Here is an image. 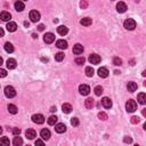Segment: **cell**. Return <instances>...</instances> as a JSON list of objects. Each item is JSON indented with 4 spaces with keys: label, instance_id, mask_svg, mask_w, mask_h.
Returning a JSON list of instances; mask_svg holds the SVG:
<instances>
[{
    "label": "cell",
    "instance_id": "52a82bcc",
    "mask_svg": "<svg viewBox=\"0 0 146 146\" xmlns=\"http://www.w3.org/2000/svg\"><path fill=\"white\" fill-rule=\"evenodd\" d=\"M44 41L46 42V44H53V42L55 41V36L53 33H50V32L46 33L44 36Z\"/></svg>",
    "mask_w": 146,
    "mask_h": 146
},
{
    "label": "cell",
    "instance_id": "d4e9b609",
    "mask_svg": "<svg viewBox=\"0 0 146 146\" xmlns=\"http://www.w3.org/2000/svg\"><path fill=\"white\" fill-rule=\"evenodd\" d=\"M13 145L14 146H22L23 145V139L20 136H16L13 140Z\"/></svg>",
    "mask_w": 146,
    "mask_h": 146
},
{
    "label": "cell",
    "instance_id": "e575fe53",
    "mask_svg": "<svg viewBox=\"0 0 146 146\" xmlns=\"http://www.w3.org/2000/svg\"><path fill=\"white\" fill-rule=\"evenodd\" d=\"M113 64L115 65V66H120V65H122V61H121V58H119V57H114V58H113Z\"/></svg>",
    "mask_w": 146,
    "mask_h": 146
},
{
    "label": "cell",
    "instance_id": "7402d4cb",
    "mask_svg": "<svg viewBox=\"0 0 146 146\" xmlns=\"http://www.w3.org/2000/svg\"><path fill=\"white\" fill-rule=\"evenodd\" d=\"M137 99H138V102H139V104L145 105L146 104V94L145 92H140V94L138 95Z\"/></svg>",
    "mask_w": 146,
    "mask_h": 146
},
{
    "label": "cell",
    "instance_id": "d590c367",
    "mask_svg": "<svg viewBox=\"0 0 146 146\" xmlns=\"http://www.w3.org/2000/svg\"><path fill=\"white\" fill-rule=\"evenodd\" d=\"M98 118H99L100 120L105 121V120H107V114H106L105 112H99L98 113Z\"/></svg>",
    "mask_w": 146,
    "mask_h": 146
},
{
    "label": "cell",
    "instance_id": "f6af8a7d",
    "mask_svg": "<svg viewBox=\"0 0 146 146\" xmlns=\"http://www.w3.org/2000/svg\"><path fill=\"white\" fill-rule=\"evenodd\" d=\"M38 30H39V31H44V30H45V25H44V24H40V25L38 26Z\"/></svg>",
    "mask_w": 146,
    "mask_h": 146
},
{
    "label": "cell",
    "instance_id": "bcb514c9",
    "mask_svg": "<svg viewBox=\"0 0 146 146\" xmlns=\"http://www.w3.org/2000/svg\"><path fill=\"white\" fill-rule=\"evenodd\" d=\"M50 111H51V112H56V106H53V107L50 108Z\"/></svg>",
    "mask_w": 146,
    "mask_h": 146
},
{
    "label": "cell",
    "instance_id": "ba28073f",
    "mask_svg": "<svg viewBox=\"0 0 146 146\" xmlns=\"http://www.w3.org/2000/svg\"><path fill=\"white\" fill-rule=\"evenodd\" d=\"M79 91H80L81 95L87 96V95H89V92H90V88H89V86H87V84H81V86L79 87Z\"/></svg>",
    "mask_w": 146,
    "mask_h": 146
},
{
    "label": "cell",
    "instance_id": "4316f807",
    "mask_svg": "<svg viewBox=\"0 0 146 146\" xmlns=\"http://www.w3.org/2000/svg\"><path fill=\"white\" fill-rule=\"evenodd\" d=\"M48 124L49 126H55L56 124V122H57V116H55V115H51V116H49L48 118Z\"/></svg>",
    "mask_w": 146,
    "mask_h": 146
},
{
    "label": "cell",
    "instance_id": "cb8c5ba5",
    "mask_svg": "<svg viewBox=\"0 0 146 146\" xmlns=\"http://www.w3.org/2000/svg\"><path fill=\"white\" fill-rule=\"evenodd\" d=\"M127 88H128V91H130V92L136 91V90H137V83H136V82H128Z\"/></svg>",
    "mask_w": 146,
    "mask_h": 146
},
{
    "label": "cell",
    "instance_id": "f5cc1de1",
    "mask_svg": "<svg viewBox=\"0 0 146 146\" xmlns=\"http://www.w3.org/2000/svg\"><path fill=\"white\" fill-rule=\"evenodd\" d=\"M135 146H139V145H135Z\"/></svg>",
    "mask_w": 146,
    "mask_h": 146
},
{
    "label": "cell",
    "instance_id": "7bdbcfd3",
    "mask_svg": "<svg viewBox=\"0 0 146 146\" xmlns=\"http://www.w3.org/2000/svg\"><path fill=\"white\" fill-rule=\"evenodd\" d=\"M7 75V72H6V70H4V68H1V70H0V76H1V78H5V76Z\"/></svg>",
    "mask_w": 146,
    "mask_h": 146
},
{
    "label": "cell",
    "instance_id": "74e56055",
    "mask_svg": "<svg viewBox=\"0 0 146 146\" xmlns=\"http://www.w3.org/2000/svg\"><path fill=\"white\" fill-rule=\"evenodd\" d=\"M84 62H86V59H84L83 57H78V58H75V63H76L78 65H82Z\"/></svg>",
    "mask_w": 146,
    "mask_h": 146
},
{
    "label": "cell",
    "instance_id": "f35d334b",
    "mask_svg": "<svg viewBox=\"0 0 146 146\" xmlns=\"http://www.w3.org/2000/svg\"><path fill=\"white\" fill-rule=\"evenodd\" d=\"M139 118L138 116H132L131 118V123H134V124H136V123H139Z\"/></svg>",
    "mask_w": 146,
    "mask_h": 146
},
{
    "label": "cell",
    "instance_id": "ffe728a7",
    "mask_svg": "<svg viewBox=\"0 0 146 146\" xmlns=\"http://www.w3.org/2000/svg\"><path fill=\"white\" fill-rule=\"evenodd\" d=\"M57 32H58V34H61V36H66L68 32V29L64 25H61L57 28Z\"/></svg>",
    "mask_w": 146,
    "mask_h": 146
},
{
    "label": "cell",
    "instance_id": "7c38bea8",
    "mask_svg": "<svg viewBox=\"0 0 146 146\" xmlns=\"http://www.w3.org/2000/svg\"><path fill=\"white\" fill-rule=\"evenodd\" d=\"M98 75L100 78H107L108 76V70L106 67H99L98 68Z\"/></svg>",
    "mask_w": 146,
    "mask_h": 146
},
{
    "label": "cell",
    "instance_id": "8fae6325",
    "mask_svg": "<svg viewBox=\"0 0 146 146\" xmlns=\"http://www.w3.org/2000/svg\"><path fill=\"white\" fill-rule=\"evenodd\" d=\"M102 105L104 106L105 108H111L112 107V100H111L108 97H104L102 99Z\"/></svg>",
    "mask_w": 146,
    "mask_h": 146
},
{
    "label": "cell",
    "instance_id": "4dcf8cb0",
    "mask_svg": "<svg viewBox=\"0 0 146 146\" xmlns=\"http://www.w3.org/2000/svg\"><path fill=\"white\" fill-rule=\"evenodd\" d=\"M8 111H9V113H12V114H16L17 113V107L14 104H9L8 105Z\"/></svg>",
    "mask_w": 146,
    "mask_h": 146
},
{
    "label": "cell",
    "instance_id": "d6a6232c",
    "mask_svg": "<svg viewBox=\"0 0 146 146\" xmlns=\"http://www.w3.org/2000/svg\"><path fill=\"white\" fill-rule=\"evenodd\" d=\"M94 91H95V95H96V96H100V95L103 94V88L100 86H97L96 88L94 89Z\"/></svg>",
    "mask_w": 146,
    "mask_h": 146
},
{
    "label": "cell",
    "instance_id": "db71d44e",
    "mask_svg": "<svg viewBox=\"0 0 146 146\" xmlns=\"http://www.w3.org/2000/svg\"><path fill=\"white\" fill-rule=\"evenodd\" d=\"M28 146H30V145H28Z\"/></svg>",
    "mask_w": 146,
    "mask_h": 146
},
{
    "label": "cell",
    "instance_id": "c3c4849f",
    "mask_svg": "<svg viewBox=\"0 0 146 146\" xmlns=\"http://www.w3.org/2000/svg\"><path fill=\"white\" fill-rule=\"evenodd\" d=\"M0 34H1V37H4V34H5V32H4V30H2V29L0 30Z\"/></svg>",
    "mask_w": 146,
    "mask_h": 146
},
{
    "label": "cell",
    "instance_id": "6da1fadb",
    "mask_svg": "<svg viewBox=\"0 0 146 146\" xmlns=\"http://www.w3.org/2000/svg\"><path fill=\"white\" fill-rule=\"evenodd\" d=\"M126 110H127V112H129V113L135 112V111L137 110V103L132 99H129L126 104Z\"/></svg>",
    "mask_w": 146,
    "mask_h": 146
},
{
    "label": "cell",
    "instance_id": "2e32d148",
    "mask_svg": "<svg viewBox=\"0 0 146 146\" xmlns=\"http://www.w3.org/2000/svg\"><path fill=\"white\" fill-rule=\"evenodd\" d=\"M82 51H83V47H82V45H80V44L74 45V47H73V53L74 54L80 55V54H82Z\"/></svg>",
    "mask_w": 146,
    "mask_h": 146
},
{
    "label": "cell",
    "instance_id": "b9f144b4",
    "mask_svg": "<svg viewBox=\"0 0 146 146\" xmlns=\"http://www.w3.org/2000/svg\"><path fill=\"white\" fill-rule=\"evenodd\" d=\"M36 146H45V144L41 139H37L36 140Z\"/></svg>",
    "mask_w": 146,
    "mask_h": 146
},
{
    "label": "cell",
    "instance_id": "ee69618b",
    "mask_svg": "<svg viewBox=\"0 0 146 146\" xmlns=\"http://www.w3.org/2000/svg\"><path fill=\"white\" fill-rule=\"evenodd\" d=\"M80 6H81V8H87L88 4H87L86 1H81V2H80Z\"/></svg>",
    "mask_w": 146,
    "mask_h": 146
},
{
    "label": "cell",
    "instance_id": "1f68e13d",
    "mask_svg": "<svg viewBox=\"0 0 146 146\" xmlns=\"http://www.w3.org/2000/svg\"><path fill=\"white\" fill-rule=\"evenodd\" d=\"M86 75L87 76H92L94 75V68L91 66H87L86 67Z\"/></svg>",
    "mask_w": 146,
    "mask_h": 146
},
{
    "label": "cell",
    "instance_id": "8992f818",
    "mask_svg": "<svg viewBox=\"0 0 146 146\" xmlns=\"http://www.w3.org/2000/svg\"><path fill=\"white\" fill-rule=\"evenodd\" d=\"M89 62L91 63V64H94V65L99 64L100 63V56L99 55H97V54H91L89 56Z\"/></svg>",
    "mask_w": 146,
    "mask_h": 146
},
{
    "label": "cell",
    "instance_id": "8d00e7d4",
    "mask_svg": "<svg viewBox=\"0 0 146 146\" xmlns=\"http://www.w3.org/2000/svg\"><path fill=\"white\" fill-rule=\"evenodd\" d=\"M79 123H80V122H79V119L78 118H72V119H71V124H72L73 127L79 126Z\"/></svg>",
    "mask_w": 146,
    "mask_h": 146
},
{
    "label": "cell",
    "instance_id": "9c48e42d",
    "mask_svg": "<svg viewBox=\"0 0 146 146\" xmlns=\"http://www.w3.org/2000/svg\"><path fill=\"white\" fill-rule=\"evenodd\" d=\"M55 130H56V132H58V134H63V132L66 131V126L64 123H57L55 126Z\"/></svg>",
    "mask_w": 146,
    "mask_h": 146
},
{
    "label": "cell",
    "instance_id": "7dc6e473",
    "mask_svg": "<svg viewBox=\"0 0 146 146\" xmlns=\"http://www.w3.org/2000/svg\"><path fill=\"white\" fill-rule=\"evenodd\" d=\"M142 113H143V115L144 116H146V108H144V110L142 111Z\"/></svg>",
    "mask_w": 146,
    "mask_h": 146
},
{
    "label": "cell",
    "instance_id": "4fadbf2b",
    "mask_svg": "<svg viewBox=\"0 0 146 146\" xmlns=\"http://www.w3.org/2000/svg\"><path fill=\"white\" fill-rule=\"evenodd\" d=\"M25 136H26V138H29V139H34V138L37 137V132L34 131L33 129H28L25 131Z\"/></svg>",
    "mask_w": 146,
    "mask_h": 146
},
{
    "label": "cell",
    "instance_id": "484cf974",
    "mask_svg": "<svg viewBox=\"0 0 146 146\" xmlns=\"http://www.w3.org/2000/svg\"><path fill=\"white\" fill-rule=\"evenodd\" d=\"M14 6H15V9H16L17 12H22V10L24 9V4H23L22 1H16L14 4Z\"/></svg>",
    "mask_w": 146,
    "mask_h": 146
},
{
    "label": "cell",
    "instance_id": "44dd1931",
    "mask_svg": "<svg viewBox=\"0 0 146 146\" xmlns=\"http://www.w3.org/2000/svg\"><path fill=\"white\" fill-rule=\"evenodd\" d=\"M84 105H86L87 108L91 110V108L94 107V105H95V100L92 99V98H87V99L84 100Z\"/></svg>",
    "mask_w": 146,
    "mask_h": 146
},
{
    "label": "cell",
    "instance_id": "5bb4252c",
    "mask_svg": "<svg viewBox=\"0 0 146 146\" xmlns=\"http://www.w3.org/2000/svg\"><path fill=\"white\" fill-rule=\"evenodd\" d=\"M6 65L9 70H13V68L16 67V61H15L14 58H8L6 62Z\"/></svg>",
    "mask_w": 146,
    "mask_h": 146
},
{
    "label": "cell",
    "instance_id": "ab89813d",
    "mask_svg": "<svg viewBox=\"0 0 146 146\" xmlns=\"http://www.w3.org/2000/svg\"><path fill=\"white\" fill-rule=\"evenodd\" d=\"M123 142L126 143V144H130V143L132 142V138L131 137H129V136H126L123 138Z\"/></svg>",
    "mask_w": 146,
    "mask_h": 146
},
{
    "label": "cell",
    "instance_id": "277c9868",
    "mask_svg": "<svg viewBox=\"0 0 146 146\" xmlns=\"http://www.w3.org/2000/svg\"><path fill=\"white\" fill-rule=\"evenodd\" d=\"M5 95H6L8 98H13L16 96V91H15L14 87L12 86H7L6 88H5Z\"/></svg>",
    "mask_w": 146,
    "mask_h": 146
},
{
    "label": "cell",
    "instance_id": "681fc988",
    "mask_svg": "<svg viewBox=\"0 0 146 146\" xmlns=\"http://www.w3.org/2000/svg\"><path fill=\"white\" fill-rule=\"evenodd\" d=\"M143 76H146V70H144V71H143Z\"/></svg>",
    "mask_w": 146,
    "mask_h": 146
},
{
    "label": "cell",
    "instance_id": "ac0fdd59",
    "mask_svg": "<svg viewBox=\"0 0 146 146\" xmlns=\"http://www.w3.org/2000/svg\"><path fill=\"white\" fill-rule=\"evenodd\" d=\"M56 47L57 48H59V49H66L67 48V41H65V40H57L56 41Z\"/></svg>",
    "mask_w": 146,
    "mask_h": 146
},
{
    "label": "cell",
    "instance_id": "836d02e7",
    "mask_svg": "<svg viewBox=\"0 0 146 146\" xmlns=\"http://www.w3.org/2000/svg\"><path fill=\"white\" fill-rule=\"evenodd\" d=\"M55 59H56L57 62L63 61L64 59V54H63V53H57V54H55Z\"/></svg>",
    "mask_w": 146,
    "mask_h": 146
},
{
    "label": "cell",
    "instance_id": "83f0119b",
    "mask_svg": "<svg viewBox=\"0 0 146 146\" xmlns=\"http://www.w3.org/2000/svg\"><path fill=\"white\" fill-rule=\"evenodd\" d=\"M5 50H6L7 53H13L14 51V46H13L10 42H6V44H5Z\"/></svg>",
    "mask_w": 146,
    "mask_h": 146
},
{
    "label": "cell",
    "instance_id": "5b68a950",
    "mask_svg": "<svg viewBox=\"0 0 146 146\" xmlns=\"http://www.w3.org/2000/svg\"><path fill=\"white\" fill-rule=\"evenodd\" d=\"M32 121L37 124H42L45 122V116L42 114H34L32 115Z\"/></svg>",
    "mask_w": 146,
    "mask_h": 146
},
{
    "label": "cell",
    "instance_id": "e0dca14e",
    "mask_svg": "<svg viewBox=\"0 0 146 146\" xmlns=\"http://www.w3.org/2000/svg\"><path fill=\"white\" fill-rule=\"evenodd\" d=\"M0 18H1L4 22H8V21H10V18H12V15H10V13H8V12H1Z\"/></svg>",
    "mask_w": 146,
    "mask_h": 146
},
{
    "label": "cell",
    "instance_id": "f907efd6",
    "mask_svg": "<svg viewBox=\"0 0 146 146\" xmlns=\"http://www.w3.org/2000/svg\"><path fill=\"white\" fill-rule=\"evenodd\" d=\"M144 129L146 130V122H145V123H144Z\"/></svg>",
    "mask_w": 146,
    "mask_h": 146
},
{
    "label": "cell",
    "instance_id": "f546056e",
    "mask_svg": "<svg viewBox=\"0 0 146 146\" xmlns=\"http://www.w3.org/2000/svg\"><path fill=\"white\" fill-rule=\"evenodd\" d=\"M0 144H1V146H9L10 142H9V139L7 137H1V139H0Z\"/></svg>",
    "mask_w": 146,
    "mask_h": 146
},
{
    "label": "cell",
    "instance_id": "603a6c76",
    "mask_svg": "<svg viewBox=\"0 0 146 146\" xmlns=\"http://www.w3.org/2000/svg\"><path fill=\"white\" fill-rule=\"evenodd\" d=\"M62 110H63V112L66 114L71 113V111H72V105L68 104V103H65V104L62 105Z\"/></svg>",
    "mask_w": 146,
    "mask_h": 146
},
{
    "label": "cell",
    "instance_id": "7a4b0ae2",
    "mask_svg": "<svg viewBox=\"0 0 146 146\" xmlns=\"http://www.w3.org/2000/svg\"><path fill=\"white\" fill-rule=\"evenodd\" d=\"M123 26H124V29L131 31V30H134V29L136 28V22H135V20H132V18H128V20L124 21Z\"/></svg>",
    "mask_w": 146,
    "mask_h": 146
},
{
    "label": "cell",
    "instance_id": "816d5d0a",
    "mask_svg": "<svg viewBox=\"0 0 146 146\" xmlns=\"http://www.w3.org/2000/svg\"><path fill=\"white\" fill-rule=\"evenodd\" d=\"M144 86H145V87H146V81H145V82H144Z\"/></svg>",
    "mask_w": 146,
    "mask_h": 146
},
{
    "label": "cell",
    "instance_id": "f1b7e54d",
    "mask_svg": "<svg viewBox=\"0 0 146 146\" xmlns=\"http://www.w3.org/2000/svg\"><path fill=\"white\" fill-rule=\"evenodd\" d=\"M80 24H81V25H84V26L90 25V24H91V18H88V17L82 18V20L80 21Z\"/></svg>",
    "mask_w": 146,
    "mask_h": 146
},
{
    "label": "cell",
    "instance_id": "d6986e66",
    "mask_svg": "<svg viewBox=\"0 0 146 146\" xmlns=\"http://www.w3.org/2000/svg\"><path fill=\"white\" fill-rule=\"evenodd\" d=\"M40 136H41L42 139L48 140L49 138H50V131H49L48 129H42L41 132H40Z\"/></svg>",
    "mask_w": 146,
    "mask_h": 146
},
{
    "label": "cell",
    "instance_id": "30bf717a",
    "mask_svg": "<svg viewBox=\"0 0 146 146\" xmlns=\"http://www.w3.org/2000/svg\"><path fill=\"white\" fill-rule=\"evenodd\" d=\"M6 29L9 32H15V31L17 30V24L15 22H8L6 25Z\"/></svg>",
    "mask_w": 146,
    "mask_h": 146
},
{
    "label": "cell",
    "instance_id": "9a60e30c",
    "mask_svg": "<svg viewBox=\"0 0 146 146\" xmlns=\"http://www.w3.org/2000/svg\"><path fill=\"white\" fill-rule=\"evenodd\" d=\"M116 10H118V13H124L127 10V5L122 1L118 2V5H116Z\"/></svg>",
    "mask_w": 146,
    "mask_h": 146
},
{
    "label": "cell",
    "instance_id": "60d3db41",
    "mask_svg": "<svg viewBox=\"0 0 146 146\" xmlns=\"http://www.w3.org/2000/svg\"><path fill=\"white\" fill-rule=\"evenodd\" d=\"M13 134H14L15 136H20L21 129H20V128H14V129H13Z\"/></svg>",
    "mask_w": 146,
    "mask_h": 146
},
{
    "label": "cell",
    "instance_id": "3957f363",
    "mask_svg": "<svg viewBox=\"0 0 146 146\" xmlns=\"http://www.w3.org/2000/svg\"><path fill=\"white\" fill-rule=\"evenodd\" d=\"M29 17H30L31 22L37 23L39 20H40V13H39L38 10H31V12H30V15H29Z\"/></svg>",
    "mask_w": 146,
    "mask_h": 146
}]
</instances>
